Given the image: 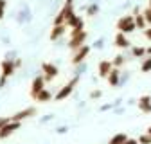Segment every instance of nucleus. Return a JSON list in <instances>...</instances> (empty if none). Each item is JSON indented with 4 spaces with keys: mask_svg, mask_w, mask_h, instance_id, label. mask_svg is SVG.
I'll use <instances>...</instances> for the list:
<instances>
[{
    "mask_svg": "<svg viewBox=\"0 0 151 144\" xmlns=\"http://www.w3.org/2000/svg\"><path fill=\"white\" fill-rule=\"evenodd\" d=\"M0 68H2V72H0V88H2V86H6L7 78H11V76L14 74L16 67H14V61H13V60H7V58H6L2 63H0Z\"/></svg>",
    "mask_w": 151,
    "mask_h": 144,
    "instance_id": "nucleus-1",
    "label": "nucleus"
},
{
    "mask_svg": "<svg viewBox=\"0 0 151 144\" xmlns=\"http://www.w3.org/2000/svg\"><path fill=\"white\" fill-rule=\"evenodd\" d=\"M135 29H137V25H135L133 14H124L122 18H119V20H117V31L119 32L128 34V32H133Z\"/></svg>",
    "mask_w": 151,
    "mask_h": 144,
    "instance_id": "nucleus-2",
    "label": "nucleus"
},
{
    "mask_svg": "<svg viewBox=\"0 0 151 144\" xmlns=\"http://www.w3.org/2000/svg\"><path fill=\"white\" fill-rule=\"evenodd\" d=\"M86 40V31H78V29H72L70 32V42H68V49L70 50H78L81 45H85Z\"/></svg>",
    "mask_w": 151,
    "mask_h": 144,
    "instance_id": "nucleus-3",
    "label": "nucleus"
},
{
    "mask_svg": "<svg viewBox=\"0 0 151 144\" xmlns=\"http://www.w3.org/2000/svg\"><path fill=\"white\" fill-rule=\"evenodd\" d=\"M78 83H79V78H78V76L72 78L65 86H61V88H60V92L54 96V99H56V101H63V99H67V97L74 92V88H76V85H78Z\"/></svg>",
    "mask_w": 151,
    "mask_h": 144,
    "instance_id": "nucleus-4",
    "label": "nucleus"
},
{
    "mask_svg": "<svg viewBox=\"0 0 151 144\" xmlns=\"http://www.w3.org/2000/svg\"><path fill=\"white\" fill-rule=\"evenodd\" d=\"M22 126V122H18V121H9V122H6L2 128H0V139H6V137H9V135H13L18 128Z\"/></svg>",
    "mask_w": 151,
    "mask_h": 144,
    "instance_id": "nucleus-5",
    "label": "nucleus"
},
{
    "mask_svg": "<svg viewBox=\"0 0 151 144\" xmlns=\"http://www.w3.org/2000/svg\"><path fill=\"white\" fill-rule=\"evenodd\" d=\"M42 70H43V78H45V81H52V79L58 78V74H60L58 67H56L54 63H43V65H42Z\"/></svg>",
    "mask_w": 151,
    "mask_h": 144,
    "instance_id": "nucleus-6",
    "label": "nucleus"
},
{
    "mask_svg": "<svg viewBox=\"0 0 151 144\" xmlns=\"http://www.w3.org/2000/svg\"><path fill=\"white\" fill-rule=\"evenodd\" d=\"M34 115H36V108H34V106H29V108H24V110L16 112L14 115H11V121H18V122H22V121L31 119V117H34Z\"/></svg>",
    "mask_w": 151,
    "mask_h": 144,
    "instance_id": "nucleus-7",
    "label": "nucleus"
},
{
    "mask_svg": "<svg viewBox=\"0 0 151 144\" xmlns=\"http://www.w3.org/2000/svg\"><path fill=\"white\" fill-rule=\"evenodd\" d=\"M90 54V47L88 45H81L78 50H74V56H72V63L74 65H79L86 60V56Z\"/></svg>",
    "mask_w": 151,
    "mask_h": 144,
    "instance_id": "nucleus-8",
    "label": "nucleus"
},
{
    "mask_svg": "<svg viewBox=\"0 0 151 144\" xmlns=\"http://www.w3.org/2000/svg\"><path fill=\"white\" fill-rule=\"evenodd\" d=\"M67 27H70V29H78V31H83L85 29V22H83V18L79 16V14H72L70 18H67Z\"/></svg>",
    "mask_w": 151,
    "mask_h": 144,
    "instance_id": "nucleus-9",
    "label": "nucleus"
},
{
    "mask_svg": "<svg viewBox=\"0 0 151 144\" xmlns=\"http://www.w3.org/2000/svg\"><path fill=\"white\" fill-rule=\"evenodd\" d=\"M43 88H45V78L43 76H36L32 79V83H31V97L34 99V96L40 92V90H43Z\"/></svg>",
    "mask_w": 151,
    "mask_h": 144,
    "instance_id": "nucleus-10",
    "label": "nucleus"
},
{
    "mask_svg": "<svg viewBox=\"0 0 151 144\" xmlns=\"http://www.w3.org/2000/svg\"><path fill=\"white\" fill-rule=\"evenodd\" d=\"M67 32V24H60V25H54L50 29V42H56V40H60L61 36Z\"/></svg>",
    "mask_w": 151,
    "mask_h": 144,
    "instance_id": "nucleus-11",
    "label": "nucleus"
},
{
    "mask_svg": "<svg viewBox=\"0 0 151 144\" xmlns=\"http://www.w3.org/2000/svg\"><path fill=\"white\" fill-rule=\"evenodd\" d=\"M106 79H108L110 86H117V85L121 83V70H119V68H115V67H113V68L110 70V74L106 76Z\"/></svg>",
    "mask_w": 151,
    "mask_h": 144,
    "instance_id": "nucleus-12",
    "label": "nucleus"
},
{
    "mask_svg": "<svg viewBox=\"0 0 151 144\" xmlns=\"http://www.w3.org/2000/svg\"><path fill=\"white\" fill-rule=\"evenodd\" d=\"M137 106H139V110H140V112H144V114H151V97H149V96H142V97L139 99Z\"/></svg>",
    "mask_w": 151,
    "mask_h": 144,
    "instance_id": "nucleus-13",
    "label": "nucleus"
},
{
    "mask_svg": "<svg viewBox=\"0 0 151 144\" xmlns=\"http://www.w3.org/2000/svg\"><path fill=\"white\" fill-rule=\"evenodd\" d=\"M111 68H113V65H111L110 60H103V61H99V67H97L99 76H101V78H106V76L110 74V70H111Z\"/></svg>",
    "mask_w": 151,
    "mask_h": 144,
    "instance_id": "nucleus-14",
    "label": "nucleus"
},
{
    "mask_svg": "<svg viewBox=\"0 0 151 144\" xmlns=\"http://www.w3.org/2000/svg\"><path fill=\"white\" fill-rule=\"evenodd\" d=\"M115 47H119V49H128L129 47V40L126 38L124 32H117L115 34Z\"/></svg>",
    "mask_w": 151,
    "mask_h": 144,
    "instance_id": "nucleus-15",
    "label": "nucleus"
},
{
    "mask_svg": "<svg viewBox=\"0 0 151 144\" xmlns=\"http://www.w3.org/2000/svg\"><path fill=\"white\" fill-rule=\"evenodd\" d=\"M133 18H135V25H137V29H146V27H147V24H146V20H144L142 13L139 11V7L133 9Z\"/></svg>",
    "mask_w": 151,
    "mask_h": 144,
    "instance_id": "nucleus-16",
    "label": "nucleus"
},
{
    "mask_svg": "<svg viewBox=\"0 0 151 144\" xmlns=\"http://www.w3.org/2000/svg\"><path fill=\"white\" fill-rule=\"evenodd\" d=\"M50 97H52V96H50V92H49L47 88L40 90V92L34 96V99H36V101H40V103H47V101H50Z\"/></svg>",
    "mask_w": 151,
    "mask_h": 144,
    "instance_id": "nucleus-17",
    "label": "nucleus"
},
{
    "mask_svg": "<svg viewBox=\"0 0 151 144\" xmlns=\"http://www.w3.org/2000/svg\"><path fill=\"white\" fill-rule=\"evenodd\" d=\"M29 18H31V13H29V7H27V6H24V9H22L20 13H18V20H20V22H27V20H29Z\"/></svg>",
    "mask_w": 151,
    "mask_h": 144,
    "instance_id": "nucleus-18",
    "label": "nucleus"
},
{
    "mask_svg": "<svg viewBox=\"0 0 151 144\" xmlns=\"http://www.w3.org/2000/svg\"><path fill=\"white\" fill-rule=\"evenodd\" d=\"M126 139H128V137H126L124 133H115V135L110 139V144H122Z\"/></svg>",
    "mask_w": 151,
    "mask_h": 144,
    "instance_id": "nucleus-19",
    "label": "nucleus"
},
{
    "mask_svg": "<svg viewBox=\"0 0 151 144\" xmlns=\"http://www.w3.org/2000/svg\"><path fill=\"white\" fill-rule=\"evenodd\" d=\"M97 13H99V6H97L96 2H92V4L86 7V14H88V16H96Z\"/></svg>",
    "mask_w": 151,
    "mask_h": 144,
    "instance_id": "nucleus-20",
    "label": "nucleus"
},
{
    "mask_svg": "<svg viewBox=\"0 0 151 144\" xmlns=\"http://www.w3.org/2000/svg\"><path fill=\"white\" fill-rule=\"evenodd\" d=\"M124 63H126V60H124V56H122V54H117V56H115V60L111 61V65L115 67V68H121Z\"/></svg>",
    "mask_w": 151,
    "mask_h": 144,
    "instance_id": "nucleus-21",
    "label": "nucleus"
},
{
    "mask_svg": "<svg viewBox=\"0 0 151 144\" xmlns=\"http://www.w3.org/2000/svg\"><path fill=\"white\" fill-rule=\"evenodd\" d=\"M133 56L135 58H144L146 56V47H133Z\"/></svg>",
    "mask_w": 151,
    "mask_h": 144,
    "instance_id": "nucleus-22",
    "label": "nucleus"
},
{
    "mask_svg": "<svg viewBox=\"0 0 151 144\" xmlns=\"http://www.w3.org/2000/svg\"><path fill=\"white\" fill-rule=\"evenodd\" d=\"M140 72H151V58H149V56L142 61V65H140Z\"/></svg>",
    "mask_w": 151,
    "mask_h": 144,
    "instance_id": "nucleus-23",
    "label": "nucleus"
},
{
    "mask_svg": "<svg viewBox=\"0 0 151 144\" xmlns=\"http://www.w3.org/2000/svg\"><path fill=\"white\" fill-rule=\"evenodd\" d=\"M142 16H144L146 24H147V25H151V7H149V6H147L144 11H142Z\"/></svg>",
    "mask_w": 151,
    "mask_h": 144,
    "instance_id": "nucleus-24",
    "label": "nucleus"
},
{
    "mask_svg": "<svg viewBox=\"0 0 151 144\" xmlns=\"http://www.w3.org/2000/svg\"><path fill=\"white\" fill-rule=\"evenodd\" d=\"M139 144H151V135H147V133L140 135L139 137Z\"/></svg>",
    "mask_w": 151,
    "mask_h": 144,
    "instance_id": "nucleus-25",
    "label": "nucleus"
},
{
    "mask_svg": "<svg viewBox=\"0 0 151 144\" xmlns=\"http://www.w3.org/2000/svg\"><path fill=\"white\" fill-rule=\"evenodd\" d=\"M101 96H103L101 90H93V92H90V97H92V99H99Z\"/></svg>",
    "mask_w": 151,
    "mask_h": 144,
    "instance_id": "nucleus-26",
    "label": "nucleus"
},
{
    "mask_svg": "<svg viewBox=\"0 0 151 144\" xmlns=\"http://www.w3.org/2000/svg\"><path fill=\"white\" fill-rule=\"evenodd\" d=\"M9 121H11V117H0V128H2L6 122H9Z\"/></svg>",
    "mask_w": 151,
    "mask_h": 144,
    "instance_id": "nucleus-27",
    "label": "nucleus"
},
{
    "mask_svg": "<svg viewBox=\"0 0 151 144\" xmlns=\"http://www.w3.org/2000/svg\"><path fill=\"white\" fill-rule=\"evenodd\" d=\"M144 36L147 40H151V25H149V29H144Z\"/></svg>",
    "mask_w": 151,
    "mask_h": 144,
    "instance_id": "nucleus-28",
    "label": "nucleus"
},
{
    "mask_svg": "<svg viewBox=\"0 0 151 144\" xmlns=\"http://www.w3.org/2000/svg\"><path fill=\"white\" fill-rule=\"evenodd\" d=\"M122 144H139V142H137V139H126Z\"/></svg>",
    "mask_w": 151,
    "mask_h": 144,
    "instance_id": "nucleus-29",
    "label": "nucleus"
},
{
    "mask_svg": "<svg viewBox=\"0 0 151 144\" xmlns=\"http://www.w3.org/2000/svg\"><path fill=\"white\" fill-rule=\"evenodd\" d=\"M14 67H16V68L22 67V58H16V60H14Z\"/></svg>",
    "mask_w": 151,
    "mask_h": 144,
    "instance_id": "nucleus-30",
    "label": "nucleus"
},
{
    "mask_svg": "<svg viewBox=\"0 0 151 144\" xmlns=\"http://www.w3.org/2000/svg\"><path fill=\"white\" fill-rule=\"evenodd\" d=\"M4 13H6V7H0V20L4 18Z\"/></svg>",
    "mask_w": 151,
    "mask_h": 144,
    "instance_id": "nucleus-31",
    "label": "nucleus"
},
{
    "mask_svg": "<svg viewBox=\"0 0 151 144\" xmlns=\"http://www.w3.org/2000/svg\"><path fill=\"white\" fill-rule=\"evenodd\" d=\"M7 6V0H0V7H6Z\"/></svg>",
    "mask_w": 151,
    "mask_h": 144,
    "instance_id": "nucleus-32",
    "label": "nucleus"
},
{
    "mask_svg": "<svg viewBox=\"0 0 151 144\" xmlns=\"http://www.w3.org/2000/svg\"><path fill=\"white\" fill-rule=\"evenodd\" d=\"M146 54H147V56L151 58V47H147V49H146Z\"/></svg>",
    "mask_w": 151,
    "mask_h": 144,
    "instance_id": "nucleus-33",
    "label": "nucleus"
},
{
    "mask_svg": "<svg viewBox=\"0 0 151 144\" xmlns=\"http://www.w3.org/2000/svg\"><path fill=\"white\" fill-rule=\"evenodd\" d=\"M147 135H151V126H149V128H147V132H146Z\"/></svg>",
    "mask_w": 151,
    "mask_h": 144,
    "instance_id": "nucleus-34",
    "label": "nucleus"
},
{
    "mask_svg": "<svg viewBox=\"0 0 151 144\" xmlns=\"http://www.w3.org/2000/svg\"><path fill=\"white\" fill-rule=\"evenodd\" d=\"M65 2H74V0H65Z\"/></svg>",
    "mask_w": 151,
    "mask_h": 144,
    "instance_id": "nucleus-35",
    "label": "nucleus"
},
{
    "mask_svg": "<svg viewBox=\"0 0 151 144\" xmlns=\"http://www.w3.org/2000/svg\"><path fill=\"white\" fill-rule=\"evenodd\" d=\"M147 2H149V7H151V0H147Z\"/></svg>",
    "mask_w": 151,
    "mask_h": 144,
    "instance_id": "nucleus-36",
    "label": "nucleus"
}]
</instances>
